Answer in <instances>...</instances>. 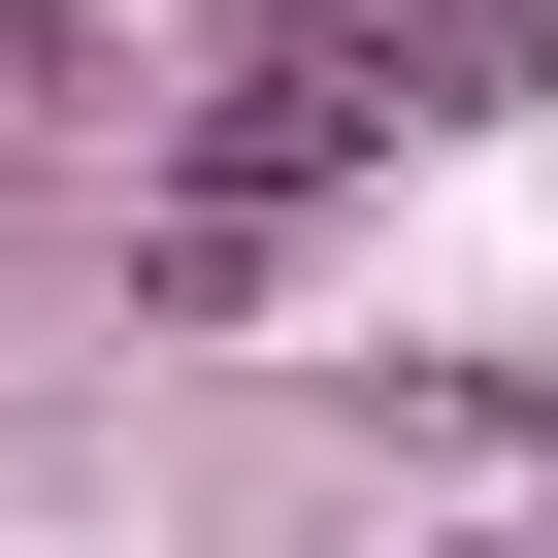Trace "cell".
<instances>
[{"label": "cell", "instance_id": "cell-1", "mask_svg": "<svg viewBox=\"0 0 558 558\" xmlns=\"http://www.w3.org/2000/svg\"><path fill=\"white\" fill-rule=\"evenodd\" d=\"M525 66H558L525 0H296V34L197 99V165H165V230H132V296H263V263H296V197H362V165L493 132Z\"/></svg>", "mask_w": 558, "mask_h": 558}, {"label": "cell", "instance_id": "cell-2", "mask_svg": "<svg viewBox=\"0 0 558 558\" xmlns=\"http://www.w3.org/2000/svg\"><path fill=\"white\" fill-rule=\"evenodd\" d=\"M525 558H558V525H525Z\"/></svg>", "mask_w": 558, "mask_h": 558}]
</instances>
